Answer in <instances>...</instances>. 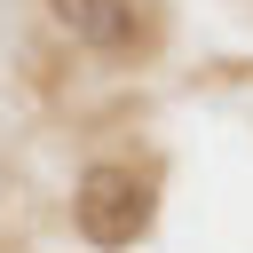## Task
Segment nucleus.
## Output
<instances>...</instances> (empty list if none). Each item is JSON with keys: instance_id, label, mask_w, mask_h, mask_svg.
<instances>
[{"instance_id": "obj_1", "label": "nucleus", "mask_w": 253, "mask_h": 253, "mask_svg": "<svg viewBox=\"0 0 253 253\" xmlns=\"http://www.w3.org/2000/svg\"><path fill=\"white\" fill-rule=\"evenodd\" d=\"M150 206H158L150 174H134V166H87L79 190H71V229L95 253H119V245H134L150 229Z\"/></svg>"}, {"instance_id": "obj_2", "label": "nucleus", "mask_w": 253, "mask_h": 253, "mask_svg": "<svg viewBox=\"0 0 253 253\" xmlns=\"http://www.w3.org/2000/svg\"><path fill=\"white\" fill-rule=\"evenodd\" d=\"M47 16H55V32H63L71 47H87V55H134V47H142L134 0H47Z\"/></svg>"}]
</instances>
